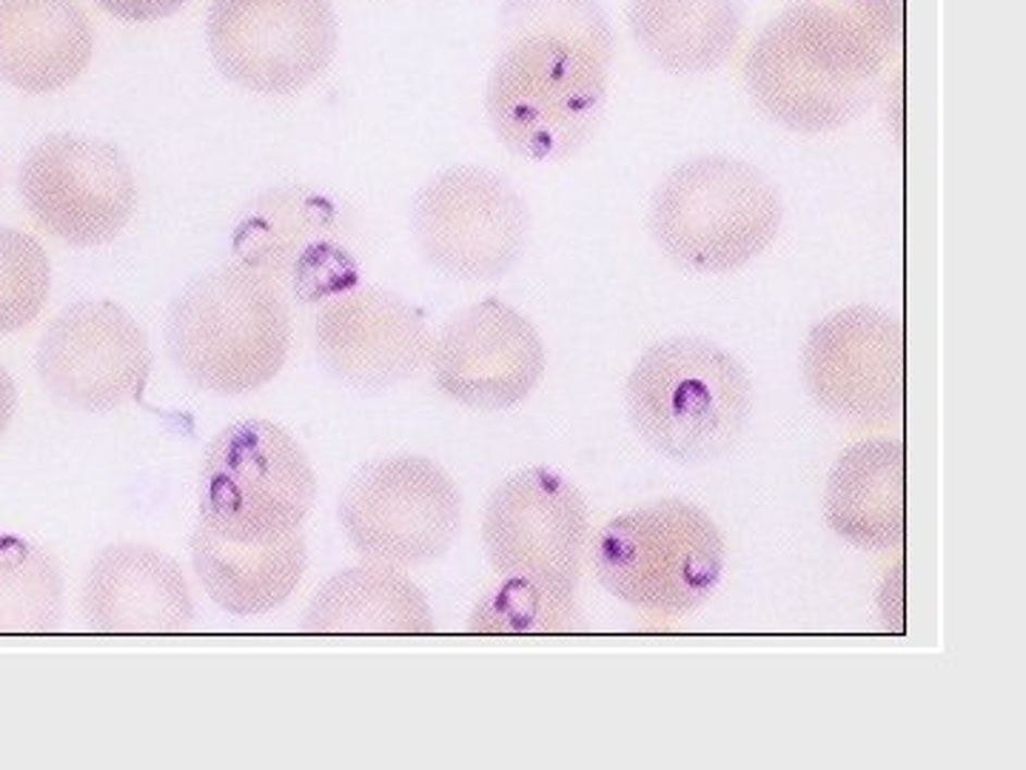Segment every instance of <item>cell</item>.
<instances>
[{
  "label": "cell",
  "instance_id": "obj_20",
  "mask_svg": "<svg viewBox=\"0 0 1026 770\" xmlns=\"http://www.w3.org/2000/svg\"><path fill=\"white\" fill-rule=\"evenodd\" d=\"M95 32L75 0H0V77L32 95L63 89L89 66Z\"/></svg>",
  "mask_w": 1026,
  "mask_h": 770
},
{
  "label": "cell",
  "instance_id": "obj_15",
  "mask_svg": "<svg viewBox=\"0 0 1026 770\" xmlns=\"http://www.w3.org/2000/svg\"><path fill=\"white\" fill-rule=\"evenodd\" d=\"M436 388L473 411H508L528 400L547 357L533 323L487 297L457 311L431 348Z\"/></svg>",
  "mask_w": 1026,
  "mask_h": 770
},
{
  "label": "cell",
  "instance_id": "obj_11",
  "mask_svg": "<svg viewBox=\"0 0 1026 770\" xmlns=\"http://www.w3.org/2000/svg\"><path fill=\"white\" fill-rule=\"evenodd\" d=\"M206 40L232 84L283 98L329 69L337 17L329 0H209Z\"/></svg>",
  "mask_w": 1026,
  "mask_h": 770
},
{
  "label": "cell",
  "instance_id": "obj_17",
  "mask_svg": "<svg viewBox=\"0 0 1026 770\" xmlns=\"http://www.w3.org/2000/svg\"><path fill=\"white\" fill-rule=\"evenodd\" d=\"M314 343L331 377L366 394L413 377L434 348L431 328L411 302L360 283L322 302Z\"/></svg>",
  "mask_w": 1026,
  "mask_h": 770
},
{
  "label": "cell",
  "instance_id": "obj_10",
  "mask_svg": "<svg viewBox=\"0 0 1026 770\" xmlns=\"http://www.w3.org/2000/svg\"><path fill=\"white\" fill-rule=\"evenodd\" d=\"M413 240L445 277L491 283L519 263L531 212L503 174L454 166L425 183L411 206Z\"/></svg>",
  "mask_w": 1026,
  "mask_h": 770
},
{
  "label": "cell",
  "instance_id": "obj_5",
  "mask_svg": "<svg viewBox=\"0 0 1026 770\" xmlns=\"http://www.w3.org/2000/svg\"><path fill=\"white\" fill-rule=\"evenodd\" d=\"M784 203L753 163L710 154L676 166L651 200L653 243L679 269L727 274L753 263L779 237Z\"/></svg>",
  "mask_w": 1026,
  "mask_h": 770
},
{
  "label": "cell",
  "instance_id": "obj_16",
  "mask_svg": "<svg viewBox=\"0 0 1026 770\" xmlns=\"http://www.w3.org/2000/svg\"><path fill=\"white\" fill-rule=\"evenodd\" d=\"M151 360L143 325L109 300L69 306L40 346L46 385L83 411H112L140 400Z\"/></svg>",
  "mask_w": 1026,
  "mask_h": 770
},
{
  "label": "cell",
  "instance_id": "obj_3",
  "mask_svg": "<svg viewBox=\"0 0 1026 770\" xmlns=\"http://www.w3.org/2000/svg\"><path fill=\"white\" fill-rule=\"evenodd\" d=\"M174 369L200 392L243 397L283 371L292 348V302L243 263L188 280L165 318Z\"/></svg>",
  "mask_w": 1026,
  "mask_h": 770
},
{
  "label": "cell",
  "instance_id": "obj_7",
  "mask_svg": "<svg viewBox=\"0 0 1026 770\" xmlns=\"http://www.w3.org/2000/svg\"><path fill=\"white\" fill-rule=\"evenodd\" d=\"M317 499V476L297 439L269 420L225 425L202 451L200 525L232 543L297 534Z\"/></svg>",
  "mask_w": 1026,
  "mask_h": 770
},
{
  "label": "cell",
  "instance_id": "obj_12",
  "mask_svg": "<svg viewBox=\"0 0 1026 770\" xmlns=\"http://www.w3.org/2000/svg\"><path fill=\"white\" fill-rule=\"evenodd\" d=\"M802 377L821 411L855 429H892L904 417V325L876 306L818 320L802 351Z\"/></svg>",
  "mask_w": 1026,
  "mask_h": 770
},
{
  "label": "cell",
  "instance_id": "obj_1",
  "mask_svg": "<svg viewBox=\"0 0 1026 770\" xmlns=\"http://www.w3.org/2000/svg\"><path fill=\"white\" fill-rule=\"evenodd\" d=\"M614 32L596 0H505L485 89L499 144L533 163L577 154L607 103Z\"/></svg>",
  "mask_w": 1026,
  "mask_h": 770
},
{
  "label": "cell",
  "instance_id": "obj_8",
  "mask_svg": "<svg viewBox=\"0 0 1026 770\" xmlns=\"http://www.w3.org/2000/svg\"><path fill=\"white\" fill-rule=\"evenodd\" d=\"M337 520L368 562L425 566L457 543L462 494L448 471L428 457H380L348 480Z\"/></svg>",
  "mask_w": 1026,
  "mask_h": 770
},
{
  "label": "cell",
  "instance_id": "obj_6",
  "mask_svg": "<svg viewBox=\"0 0 1026 770\" xmlns=\"http://www.w3.org/2000/svg\"><path fill=\"white\" fill-rule=\"evenodd\" d=\"M588 557L610 597L647 617L676 620L719 591L727 548L705 508L659 499L607 520Z\"/></svg>",
  "mask_w": 1026,
  "mask_h": 770
},
{
  "label": "cell",
  "instance_id": "obj_9",
  "mask_svg": "<svg viewBox=\"0 0 1026 770\" xmlns=\"http://www.w3.org/2000/svg\"><path fill=\"white\" fill-rule=\"evenodd\" d=\"M232 251L297 302H325L360 283L348 218L311 186L288 183L255 197L234 223Z\"/></svg>",
  "mask_w": 1026,
  "mask_h": 770
},
{
  "label": "cell",
  "instance_id": "obj_24",
  "mask_svg": "<svg viewBox=\"0 0 1026 770\" xmlns=\"http://www.w3.org/2000/svg\"><path fill=\"white\" fill-rule=\"evenodd\" d=\"M579 622L577 591L505 576L473 608V634H563Z\"/></svg>",
  "mask_w": 1026,
  "mask_h": 770
},
{
  "label": "cell",
  "instance_id": "obj_4",
  "mask_svg": "<svg viewBox=\"0 0 1026 770\" xmlns=\"http://www.w3.org/2000/svg\"><path fill=\"white\" fill-rule=\"evenodd\" d=\"M628 420L662 457L702 465L733 451L753 408V383L730 351L705 337L647 346L625 385Z\"/></svg>",
  "mask_w": 1026,
  "mask_h": 770
},
{
  "label": "cell",
  "instance_id": "obj_13",
  "mask_svg": "<svg viewBox=\"0 0 1026 770\" xmlns=\"http://www.w3.org/2000/svg\"><path fill=\"white\" fill-rule=\"evenodd\" d=\"M487 562L499 576L577 591L591 551L582 492L551 469H524L496 485L482 520Z\"/></svg>",
  "mask_w": 1026,
  "mask_h": 770
},
{
  "label": "cell",
  "instance_id": "obj_19",
  "mask_svg": "<svg viewBox=\"0 0 1026 770\" xmlns=\"http://www.w3.org/2000/svg\"><path fill=\"white\" fill-rule=\"evenodd\" d=\"M825 517L832 534L862 551L904 545V439H858L832 462L825 488Z\"/></svg>",
  "mask_w": 1026,
  "mask_h": 770
},
{
  "label": "cell",
  "instance_id": "obj_2",
  "mask_svg": "<svg viewBox=\"0 0 1026 770\" xmlns=\"http://www.w3.org/2000/svg\"><path fill=\"white\" fill-rule=\"evenodd\" d=\"M901 23V0H787L747 49L744 86L772 123L836 132L867 109Z\"/></svg>",
  "mask_w": 1026,
  "mask_h": 770
},
{
  "label": "cell",
  "instance_id": "obj_26",
  "mask_svg": "<svg viewBox=\"0 0 1026 770\" xmlns=\"http://www.w3.org/2000/svg\"><path fill=\"white\" fill-rule=\"evenodd\" d=\"M109 15L132 23H151L174 15L186 0H95Z\"/></svg>",
  "mask_w": 1026,
  "mask_h": 770
},
{
  "label": "cell",
  "instance_id": "obj_14",
  "mask_svg": "<svg viewBox=\"0 0 1026 770\" xmlns=\"http://www.w3.org/2000/svg\"><path fill=\"white\" fill-rule=\"evenodd\" d=\"M21 191L32 218L72 246H100L121 235L137 206L135 172L112 144L52 135L23 160Z\"/></svg>",
  "mask_w": 1026,
  "mask_h": 770
},
{
  "label": "cell",
  "instance_id": "obj_25",
  "mask_svg": "<svg viewBox=\"0 0 1026 770\" xmlns=\"http://www.w3.org/2000/svg\"><path fill=\"white\" fill-rule=\"evenodd\" d=\"M49 295V263L21 232L0 228V332L32 323Z\"/></svg>",
  "mask_w": 1026,
  "mask_h": 770
},
{
  "label": "cell",
  "instance_id": "obj_21",
  "mask_svg": "<svg viewBox=\"0 0 1026 770\" xmlns=\"http://www.w3.org/2000/svg\"><path fill=\"white\" fill-rule=\"evenodd\" d=\"M191 566L202 591L234 617H260L292 597L308 566L306 536L265 543H232L197 525L191 534Z\"/></svg>",
  "mask_w": 1026,
  "mask_h": 770
},
{
  "label": "cell",
  "instance_id": "obj_22",
  "mask_svg": "<svg viewBox=\"0 0 1026 770\" xmlns=\"http://www.w3.org/2000/svg\"><path fill=\"white\" fill-rule=\"evenodd\" d=\"M306 634H431L434 613L411 576L394 566L345 568L317 588L300 620Z\"/></svg>",
  "mask_w": 1026,
  "mask_h": 770
},
{
  "label": "cell",
  "instance_id": "obj_18",
  "mask_svg": "<svg viewBox=\"0 0 1026 770\" xmlns=\"http://www.w3.org/2000/svg\"><path fill=\"white\" fill-rule=\"evenodd\" d=\"M83 613L103 634H181L195 622L183 568L140 543L109 545L83 588Z\"/></svg>",
  "mask_w": 1026,
  "mask_h": 770
},
{
  "label": "cell",
  "instance_id": "obj_23",
  "mask_svg": "<svg viewBox=\"0 0 1026 770\" xmlns=\"http://www.w3.org/2000/svg\"><path fill=\"white\" fill-rule=\"evenodd\" d=\"M628 23L644 58L670 75H705L742 38V0H630Z\"/></svg>",
  "mask_w": 1026,
  "mask_h": 770
}]
</instances>
